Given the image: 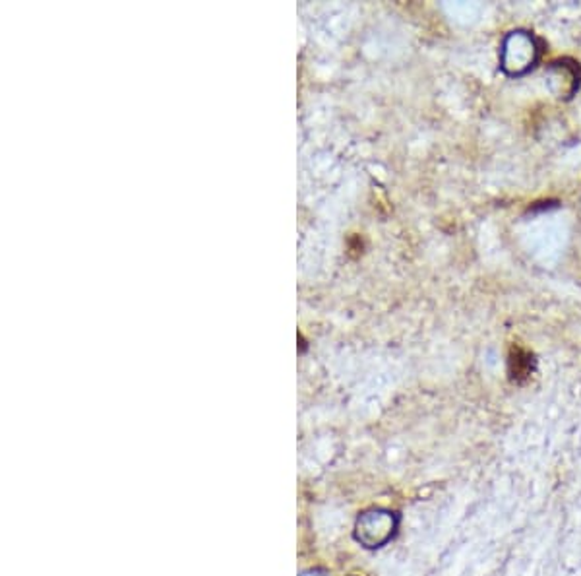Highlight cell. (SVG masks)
<instances>
[{"label": "cell", "instance_id": "obj_1", "mask_svg": "<svg viewBox=\"0 0 581 576\" xmlns=\"http://www.w3.org/2000/svg\"><path fill=\"white\" fill-rule=\"evenodd\" d=\"M537 59V47L533 37L526 35L523 32H514L510 37L504 41L502 47V63L504 68L512 74H521L529 66H533Z\"/></svg>", "mask_w": 581, "mask_h": 576}, {"label": "cell", "instance_id": "obj_2", "mask_svg": "<svg viewBox=\"0 0 581 576\" xmlns=\"http://www.w3.org/2000/svg\"><path fill=\"white\" fill-rule=\"evenodd\" d=\"M394 534V516L389 512H372L359 522V540L369 547H380Z\"/></svg>", "mask_w": 581, "mask_h": 576}, {"label": "cell", "instance_id": "obj_3", "mask_svg": "<svg viewBox=\"0 0 581 576\" xmlns=\"http://www.w3.org/2000/svg\"><path fill=\"white\" fill-rule=\"evenodd\" d=\"M533 371V362H531V355L521 352V350H516L510 357V374L512 379L516 382H523L526 379H529V374Z\"/></svg>", "mask_w": 581, "mask_h": 576}]
</instances>
